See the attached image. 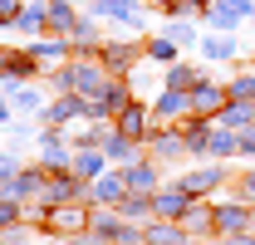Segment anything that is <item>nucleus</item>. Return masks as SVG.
<instances>
[{
  "instance_id": "f257e3e1",
  "label": "nucleus",
  "mask_w": 255,
  "mask_h": 245,
  "mask_svg": "<svg viewBox=\"0 0 255 245\" xmlns=\"http://www.w3.org/2000/svg\"><path fill=\"white\" fill-rule=\"evenodd\" d=\"M39 118L49 122V127H59L69 118H94V98H84V93H64L59 103H49V113H39Z\"/></svg>"
},
{
  "instance_id": "f03ea898",
  "label": "nucleus",
  "mask_w": 255,
  "mask_h": 245,
  "mask_svg": "<svg viewBox=\"0 0 255 245\" xmlns=\"http://www.w3.org/2000/svg\"><path fill=\"white\" fill-rule=\"evenodd\" d=\"M226 103H231V89H216L211 79H201V84L191 89V108H196L201 118H216V113H221Z\"/></svg>"
},
{
  "instance_id": "7ed1b4c3",
  "label": "nucleus",
  "mask_w": 255,
  "mask_h": 245,
  "mask_svg": "<svg viewBox=\"0 0 255 245\" xmlns=\"http://www.w3.org/2000/svg\"><path fill=\"white\" fill-rule=\"evenodd\" d=\"M128 108V84H108V89L94 98V118H113Z\"/></svg>"
},
{
  "instance_id": "20e7f679",
  "label": "nucleus",
  "mask_w": 255,
  "mask_h": 245,
  "mask_svg": "<svg viewBox=\"0 0 255 245\" xmlns=\"http://www.w3.org/2000/svg\"><path fill=\"white\" fill-rule=\"evenodd\" d=\"M216 118H221V127L241 132V127H251V122H255V103H246V98H231V103H226Z\"/></svg>"
},
{
  "instance_id": "39448f33",
  "label": "nucleus",
  "mask_w": 255,
  "mask_h": 245,
  "mask_svg": "<svg viewBox=\"0 0 255 245\" xmlns=\"http://www.w3.org/2000/svg\"><path fill=\"white\" fill-rule=\"evenodd\" d=\"M251 5L255 0H216V5H211V20H216L221 30H231V25H241V20L251 15Z\"/></svg>"
},
{
  "instance_id": "423d86ee",
  "label": "nucleus",
  "mask_w": 255,
  "mask_h": 245,
  "mask_svg": "<svg viewBox=\"0 0 255 245\" xmlns=\"http://www.w3.org/2000/svg\"><path fill=\"white\" fill-rule=\"evenodd\" d=\"M191 108V93H182V89H167L162 98H152V118H182Z\"/></svg>"
},
{
  "instance_id": "0eeeda50",
  "label": "nucleus",
  "mask_w": 255,
  "mask_h": 245,
  "mask_svg": "<svg viewBox=\"0 0 255 245\" xmlns=\"http://www.w3.org/2000/svg\"><path fill=\"white\" fill-rule=\"evenodd\" d=\"M147 122H157V118H152L142 103H128L123 113H118V132H128V137H142V132H147Z\"/></svg>"
},
{
  "instance_id": "6e6552de",
  "label": "nucleus",
  "mask_w": 255,
  "mask_h": 245,
  "mask_svg": "<svg viewBox=\"0 0 255 245\" xmlns=\"http://www.w3.org/2000/svg\"><path fill=\"white\" fill-rule=\"evenodd\" d=\"M128 196V177H98L94 182V201L98 206H123Z\"/></svg>"
},
{
  "instance_id": "1a4fd4ad",
  "label": "nucleus",
  "mask_w": 255,
  "mask_h": 245,
  "mask_svg": "<svg viewBox=\"0 0 255 245\" xmlns=\"http://www.w3.org/2000/svg\"><path fill=\"white\" fill-rule=\"evenodd\" d=\"M152 211H157V216H187L191 211V196L182 191V186H177V191H162V196L152 191Z\"/></svg>"
},
{
  "instance_id": "9d476101",
  "label": "nucleus",
  "mask_w": 255,
  "mask_h": 245,
  "mask_svg": "<svg viewBox=\"0 0 255 245\" xmlns=\"http://www.w3.org/2000/svg\"><path fill=\"white\" fill-rule=\"evenodd\" d=\"M98 15H113V20H123V25H142V10L132 5V0H94Z\"/></svg>"
},
{
  "instance_id": "9b49d317",
  "label": "nucleus",
  "mask_w": 255,
  "mask_h": 245,
  "mask_svg": "<svg viewBox=\"0 0 255 245\" xmlns=\"http://www.w3.org/2000/svg\"><path fill=\"white\" fill-rule=\"evenodd\" d=\"M44 172H20V177H15V182L5 186V196H10V201H25V196H34V191H44Z\"/></svg>"
},
{
  "instance_id": "f8f14e48",
  "label": "nucleus",
  "mask_w": 255,
  "mask_h": 245,
  "mask_svg": "<svg viewBox=\"0 0 255 245\" xmlns=\"http://www.w3.org/2000/svg\"><path fill=\"white\" fill-rule=\"evenodd\" d=\"M216 231H226V236H241L246 226H251V211H241V206H216Z\"/></svg>"
},
{
  "instance_id": "ddd939ff",
  "label": "nucleus",
  "mask_w": 255,
  "mask_h": 245,
  "mask_svg": "<svg viewBox=\"0 0 255 245\" xmlns=\"http://www.w3.org/2000/svg\"><path fill=\"white\" fill-rule=\"evenodd\" d=\"M44 25H49V5H44V0H30V5H25V10H20V15H15V30H44Z\"/></svg>"
},
{
  "instance_id": "4468645a",
  "label": "nucleus",
  "mask_w": 255,
  "mask_h": 245,
  "mask_svg": "<svg viewBox=\"0 0 255 245\" xmlns=\"http://www.w3.org/2000/svg\"><path fill=\"white\" fill-rule=\"evenodd\" d=\"M49 30H59L64 39L79 30V20H74V5H69V0H54V5H49Z\"/></svg>"
},
{
  "instance_id": "2eb2a0df",
  "label": "nucleus",
  "mask_w": 255,
  "mask_h": 245,
  "mask_svg": "<svg viewBox=\"0 0 255 245\" xmlns=\"http://www.w3.org/2000/svg\"><path fill=\"white\" fill-rule=\"evenodd\" d=\"M103 157L108 162H132V137L128 132H103Z\"/></svg>"
},
{
  "instance_id": "dca6fc26",
  "label": "nucleus",
  "mask_w": 255,
  "mask_h": 245,
  "mask_svg": "<svg viewBox=\"0 0 255 245\" xmlns=\"http://www.w3.org/2000/svg\"><path fill=\"white\" fill-rule=\"evenodd\" d=\"M147 245H187V236H182V226H172V221H152V226H147Z\"/></svg>"
},
{
  "instance_id": "f3484780",
  "label": "nucleus",
  "mask_w": 255,
  "mask_h": 245,
  "mask_svg": "<svg viewBox=\"0 0 255 245\" xmlns=\"http://www.w3.org/2000/svg\"><path fill=\"white\" fill-rule=\"evenodd\" d=\"M152 152L157 157H182L187 152V132H152Z\"/></svg>"
},
{
  "instance_id": "a211bd4d",
  "label": "nucleus",
  "mask_w": 255,
  "mask_h": 245,
  "mask_svg": "<svg viewBox=\"0 0 255 245\" xmlns=\"http://www.w3.org/2000/svg\"><path fill=\"white\" fill-rule=\"evenodd\" d=\"M206 152H211V157H231V152H241V132H231V127H221V132H211Z\"/></svg>"
},
{
  "instance_id": "6ab92c4d",
  "label": "nucleus",
  "mask_w": 255,
  "mask_h": 245,
  "mask_svg": "<svg viewBox=\"0 0 255 245\" xmlns=\"http://www.w3.org/2000/svg\"><path fill=\"white\" fill-rule=\"evenodd\" d=\"M221 182V172H216V167H206V172H191L187 182H182V191H187L191 201H196V196H201V191H211V186Z\"/></svg>"
},
{
  "instance_id": "aec40b11",
  "label": "nucleus",
  "mask_w": 255,
  "mask_h": 245,
  "mask_svg": "<svg viewBox=\"0 0 255 245\" xmlns=\"http://www.w3.org/2000/svg\"><path fill=\"white\" fill-rule=\"evenodd\" d=\"M69 172H74V177H98V172H103V152H89V147L74 152V167H69Z\"/></svg>"
},
{
  "instance_id": "412c9836",
  "label": "nucleus",
  "mask_w": 255,
  "mask_h": 245,
  "mask_svg": "<svg viewBox=\"0 0 255 245\" xmlns=\"http://www.w3.org/2000/svg\"><path fill=\"white\" fill-rule=\"evenodd\" d=\"M201 49H206V59H231L236 54V34H211V39H201Z\"/></svg>"
},
{
  "instance_id": "4be33fe9",
  "label": "nucleus",
  "mask_w": 255,
  "mask_h": 245,
  "mask_svg": "<svg viewBox=\"0 0 255 245\" xmlns=\"http://www.w3.org/2000/svg\"><path fill=\"white\" fill-rule=\"evenodd\" d=\"M196 84H201V74H196L191 64H177V69L167 74V89H182V93H191Z\"/></svg>"
},
{
  "instance_id": "5701e85b",
  "label": "nucleus",
  "mask_w": 255,
  "mask_h": 245,
  "mask_svg": "<svg viewBox=\"0 0 255 245\" xmlns=\"http://www.w3.org/2000/svg\"><path fill=\"white\" fill-rule=\"evenodd\" d=\"M64 49H69V39H34V44H30V54H34L39 64H54Z\"/></svg>"
},
{
  "instance_id": "b1692460",
  "label": "nucleus",
  "mask_w": 255,
  "mask_h": 245,
  "mask_svg": "<svg viewBox=\"0 0 255 245\" xmlns=\"http://www.w3.org/2000/svg\"><path fill=\"white\" fill-rule=\"evenodd\" d=\"M182 132H187V152H206V142H211V127H206L201 118H196V122H187Z\"/></svg>"
},
{
  "instance_id": "393cba45",
  "label": "nucleus",
  "mask_w": 255,
  "mask_h": 245,
  "mask_svg": "<svg viewBox=\"0 0 255 245\" xmlns=\"http://www.w3.org/2000/svg\"><path fill=\"white\" fill-rule=\"evenodd\" d=\"M74 196H79V177H74V172L49 182V201H74Z\"/></svg>"
},
{
  "instance_id": "a878e982",
  "label": "nucleus",
  "mask_w": 255,
  "mask_h": 245,
  "mask_svg": "<svg viewBox=\"0 0 255 245\" xmlns=\"http://www.w3.org/2000/svg\"><path fill=\"white\" fill-rule=\"evenodd\" d=\"M152 182H157V177H152V167H142V162H137V167H128V191H147Z\"/></svg>"
},
{
  "instance_id": "bb28decb",
  "label": "nucleus",
  "mask_w": 255,
  "mask_h": 245,
  "mask_svg": "<svg viewBox=\"0 0 255 245\" xmlns=\"http://www.w3.org/2000/svg\"><path fill=\"white\" fill-rule=\"evenodd\" d=\"M49 226H54V231H69V226H84V211H49Z\"/></svg>"
},
{
  "instance_id": "cd10ccee",
  "label": "nucleus",
  "mask_w": 255,
  "mask_h": 245,
  "mask_svg": "<svg viewBox=\"0 0 255 245\" xmlns=\"http://www.w3.org/2000/svg\"><path fill=\"white\" fill-rule=\"evenodd\" d=\"M147 54L152 59H172L177 54V39H147Z\"/></svg>"
},
{
  "instance_id": "c85d7f7f",
  "label": "nucleus",
  "mask_w": 255,
  "mask_h": 245,
  "mask_svg": "<svg viewBox=\"0 0 255 245\" xmlns=\"http://www.w3.org/2000/svg\"><path fill=\"white\" fill-rule=\"evenodd\" d=\"M15 108H39V89H15Z\"/></svg>"
},
{
  "instance_id": "c756f323",
  "label": "nucleus",
  "mask_w": 255,
  "mask_h": 245,
  "mask_svg": "<svg viewBox=\"0 0 255 245\" xmlns=\"http://www.w3.org/2000/svg\"><path fill=\"white\" fill-rule=\"evenodd\" d=\"M231 98H255V74L251 79H236V84H231Z\"/></svg>"
},
{
  "instance_id": "7c9ffc66",
  "label": "nucleus",
  "mask_w": 255,
  "mask_h": 245,
  "mask_svg": "<svg viewBox=\"0 0 255 245\" xmlns=\"http://www.w3.org/2000/svg\"><path fill=\"white\" fill-rule=\"evenodd\" d=\"M15 221H20L15 201H10V196H0V226H15Z\"/></svg>"
},
{
  "instance_id": "2f4dec72",
  "label": "nucleus",
  "mask_w": 255,
  "mask_h": 245,
  "mask_svg": "<svg viewBox=\"0 0 255 245\" xmlns=\"http://www.w3.org/2000/svg\"><path fill=\"white\" fill-rule=\"evenodd\" d=\"M172 39H177V44H196V30H191V25H172Z\"/></svg>"
},
{
  "instance_id": "473e14b6",
  "label": "nucleus",
  "mask_w": 255,
  "mask_h": 245,
  "mask_svg": "<svg viewBox=\"0 0 255 245\" xmlns=\"http://www.w3.org/2000/svg\"><path fill=\"white\" fill-rule=\"evenodd\" d=\"M15 15H20V0H0V20L15 25Z\"/></svg>"
},
{
  "instance_id": "72a5a7b5",
  "label": "nucleus",
  "mask_w": 255,
  "mask_h": 245,
  "mask_svg": "<svg viewBox=\"0 0 255 245\" xmlns=\"http://www.w3.org/2000/svg\"><path fill=\"white\" fill-rule=\"evenodd\" d=\"M241 147H246V152H255V122H251V127H241Z\"/></svg>"
},
{
  "instance_id": "f704fd0d",
  "label": "nucleus",
  "mask_w": 255,
  "mask_h": 245,
  "mask_svg": "<svg viewBox=\"0 0 255 245\" xmlns=\"http://www.w3.org/2000/svg\"><path fill=\"white\" fill-rule=\"evenodd\" d=\"M10 118V103H5V93H0V122Z\"/></svg>"
},
{
  "instance_id": "c9c22d12",
  "label": "nucleus",
  "mask_w": 255,
  "mask_h": 245,
  "mask_svg": "<svg viewBox=\"0 0 255 245\" xmlns=\"http://www.w3.org/2000/svg\"><path fill=\"white\" fill-rule=\"evenodd\" d=\"M246 191H251V196H255V172H251V177H246Z\"/></svg>"
},
{
  "instance_id": "e433bc0d",
  "label": "nucleus",
  "mask_w": 255,
  "mask_h": 245,
  "mask_svg": "<svg viewBox=\"0 0 255 245\" xmlns=\"http://www.w3.org/2000/svg\"><path fill=\"white\" fill-rule=\"evenodd\" d=\"M251 231H255V211H251Z\"/></svg>"
}]
</instances>
